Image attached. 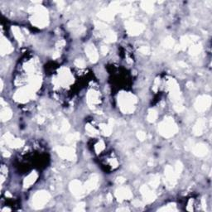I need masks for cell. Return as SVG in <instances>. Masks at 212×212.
Wrapping results in <instances>:
<instances>
[{
    "label": "cell",
    "instance_id": "obj_1",
    "mask_svg": "<svg viewBox=\"0 0 212 212\" xmlns=\"http://www.w3.org/2000/svg\"><path fill=\"white\" fill-rule=\"evenodd\" d=\"M49 194L45 192V191H39L36 195H34L33 200V206L36 209H39L44 206V205L49 200Z\"/></svg>",
    "mask_w": 212,
    "mask_h": 212
},
{
    "label": "cell",
    "instance_id": "obj_2",
    "mask_svg": "<svg viewBox=\"0 0 212 212\" xmlns=\"http://www.w3.org/2000/svg\"><path fill=\"white\" fill-rule=\"evenodd\" d=\"M174 128H175V125L172 124L171 121H166L164 124H162L161 125V133L165 136H170L173 134L174 133Z\"/></svg>",
    "mask_w": 212,
    "mask_h": 212
},
{
    "label": "cell",
    "instance_id": "obj_3",
    "mask_svg": "<svg viewBox=\"0 0 212 212\" xmlns=\"http://www.w3.org/2000/svg\"><path fill=\"white\" fill-rule=\"evenodd\" d=\"M211 104V98L208 96H204L202 98L198 99L196 103V108L198 110H205L206 107H208Z\"/></svg>",
    "mask_w": 212,
    "mask_h": 212
},
{
    "label": "cell",
    "instance_id": "obj_4",
    "mask_svg": "<svg viewBox=\"0 0 212 212\" xmlns=\"http://www.w3.org/2000/svg\"><path fill=\"white\" fill-rule=\"evenodd\" d=\"M116 196L117 198H119V200H124V199H128L130 198L132 195L130 193V191L126 189V188H121L117 191L116 192Z\"/></svg>",
    "mask_w": 212,
    "mask_h": 212
},
{
    "label": "cell",
    "instance_id": "obj_5",
    "mask_svg": "<svg viewBox=\"0 0 212 212\" xmlns=\"http://www.w3.org/2000/svg\"><path fill=\"white\" fill-rule=\"evenodd\" d=\"M87 54L89 56V57L91 59V60H97V53H96V51L94 47V46H90L87 47Z\"/></svg>",
    "mask_w": 212,
    "mask_h": 212
},
{
    "label": "cell",
    "instance_id": "obj_6",
    "mask_svg": "<svg viewBox=\"0 0 212 212\" xmlns=\"http://www.w3.org/2000/svg\"><path fill=\"white\" fill-rule=\"evenodd\" d=\"M70 187H71V191H73V193H74L75 195H80V194H81L82 191H81L80 184V183H78L77 181H74V182L71 184Z\"/></svg>",
    "mask_w": 212,
    "mask_h": 212
},
{
    "label": "cell",
    "instance_id": "obj_7",
    "mask_svg": "<svg viewBox=\"0 0 212 212\" xmlns=\"http://www.w3.org/2000/svg\"><path fill=\"white\" fill-rule=\"evenodd\" d=\"M195 153L198 156H204L206 154V152H207V148L204 145H198L197 147H195Z\"/></svg>",
    "mask_w": 212,
    "mask_h": 212
},
{
    "label": "cell",
    "instance_id": "obj_8",
    "mask_svg": "<svg viewBox=\"0 0 212 212\" xmlns=\"http://www.w3.org/2000/svg\"><path fill=\"white\" fill-rule=\"evenodd\" d=\"M37 178V175L35 173H33L31 174L28 177H27L26 180L24 181V186L25 187H29L31 184H33L34 182V181Z\"/></svg>",
    "mask_w": 212,
    "mask_h": 212
},
{
    "label": "cell",
    "instance_id": "obj_9",
    "mask_svg": "<svg viewBox=\"0 0 212 212\" xmlns=\"http://www.w3.org/2000/svg\"><path fill=\"white\" fill-rule=\"evenodd\" d=\"M96 182H97V178H96V177H92V178L90 179V180L85 184V188H86L88 191L93 189L94 187V186L96 185Z\"/></svg>",
    "mask_w": 212,
    "mask_h": 212
},
{
    "label": "cell",
    "instance_id": "obj_10",
    "mask_svg": "<svg viewBox=\"0 0 212 212\" xmlns=\"http://www.w3.org/2000/svg\"><path fill=\"white\" fill-rule=\"evenodd\" d=\"M202 129H203V122L202 121H200L196 124L195 127V134H201V132H202Z\"/></svg>",
    "mask_w": 212,
    "mask_h": 212
},
{
    "label": "cell",
    "instance_id": "obj_11",
    "mask_svg": "<svg viewBox=\"0 0 212 212\" xmlns=\"http://www.w3.org/2000/svg\"><path fill=\"white\" fill-rule=\"evenodd\" d=\"M10 116H11V111L9 110V109H6V110H3V112H2V119L3 120L9 119Z\"/></svg>",
    "mask_w": 212,
    "mask_h": 212
},
{
    "label": "cell",
    "instance_id": "obj_12",
    "mask_svg": "<svg viewBox=\"0 0 212 212\" xmlns=\"http://www.w3.org/2000/svg\"><path fill=\"white\" fill-rule=\"evenodd\" d=\"M157 118V114H156V112L155 111H151L150 113H149V115H148V119L150 120V121H154L155 119Z\"/></svg>",
    "mask_w": 212,
    "mask_h": 212
},
{
    "label": "cell",
    "instance_id": "obj_13",
    "mask_svg": "<svg viewBox=\"0 0 212 212\" xmlns=\"http://www.w3.org/2000/svg\"><path fill=\"white\" fill-rule=\"evenodd\" d=\"M84 204H80V205H77V208H76L75 211H84Z\"/></svg>",
    "mask_w": 212,
    "mask_h": 212
},
{
    "label": "cell",
    "instance_id": "obj_14",
    "mask_svg": "<svg viewBox=\"0 0 212 212\" xmlns=\"http://www.w3.org/2000/svg\"><path fill=\"white\" fill-rule=\"evenodd\" d=\"M76 63V65L79 66V67H84V66H85L84 62H83L82 60H78Z\"/></svg>",
    "mask_w": 212,
    "mask_h": 212
},
{
    "label": "cell",
    "instance_id": "obj_15",
    "mask_svg": "<svg viewBox=\"0 0 212 212\" xmlns=\"http://www.w3.org/2000/svg\"><path fill=\"white\" fill-rule=\"evenodd\" d=\"M138 136V138H139L141 140H144V137H145V134L143 133V132H140Z\"/></svg>",
    "mask_w": 212,
    "mask_h": 212
}]
</instances>
